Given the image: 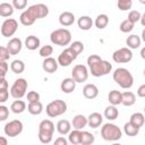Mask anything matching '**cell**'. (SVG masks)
<instances>
[{
  "instance_id": "22",
  "label": "cell",
  "mask_w": 145,
  "mask_h": 145,
  "mask_svg": "<svg viewBox=\"0 0 145 145\" xmlns=\"http://www.w3.org/2000/svg\"><path fill=\"white\" fill-rule=\"evenodd\" d=\"M40 45H41V41L35 35H28L25 40V46L31 51H34V50L39 49Z\"/></svg>"
},
{
  "instance_id": "12",
  "label": "cell",
  "mask_w": 145,
  "mask_h": 145,
  "mask_svg": "<svg viewBox=\"0 0 145 145\" xmlns=\"http://www.w3.org/2000/svg\"><path fill=\"white\" fill-rule=\"evenodd\" d=\"M78 56L74 52V50L71 49V48H66L60 54H59V57H58V63H59V66H61V67H68V66H70V63L74 61V60H76V58H77Z\"/></svg>"
},
{
  "instance_id": "17",
  "label": "cell",
  "mask_w": 145,
  "mask_h": 145,
  "mask_svg": "<svg viewBox=\"0 0 145 145\" xmlns=\"http://www.w3.org/2000/svg\"><path fill=\"white\" fill-rule=\"evenodd\" d=\"M83 95L88 100H93L99 95V88L94 84H86L83 87Z\"/></svg>"
},
{
  "instance_id": "51",
  "label": "cell",
  "mask_w": 145,
  "mask_h": 145,
  "mask_svg": "<svg viewBox=\"0 0 145 145\" xmlns=\"http://www.w3.org/2000/svg\"><path fill=\"white\" fill-rule=\"evenodd\" d=\"M0 145H8L7 138H6L5 136H1V137H0Z\"/></svg>"
},
{
  "instance_id": "3",
  "label": "cell",
  "mask_w": 145,
  "mask_h": 145,
  "mask_svg": "<svg viewBox=\"0 0 145 145\" xmlns=\"http://www.w3.org/2000/svg\"><path fill=\"white\" fill-rule=\"evenodd\" d=\"M112 78L121 88L125 89H128L134 85V77L131 72L123 67L117 68L112 74Z\"/></svg>"
},
{
  "instance_id": "15",
  "label": "cell",
  "mask_w": 145,
  "mask_h": 145,
  "mask_svg": "<svg viewBox=\"0 0 145 145\" xmlns=\"http://www.w3.org/2000/svg\"><path fill=\"white\" fill-rule=\"evenodd\" d=\"M58 67H59V63H58V60H56L54 58L50 57V58H46L43 60L42 62V68L44 71L49 72V74H53L58 70Z\"/></svg>"
},
{
  "instance_id": "54",
  "label": "cell",
  "mask_w": 145,
  "mask_h": 145,
  "mask_svg": "<svg viewBox=\"0 0 145 145\" xmlns=\"http://www.w3.org/2000/svg\"><path fill=\"white\" fill-rule=\"evenodd\" d=\"M140 39H142V41H143V42H145V28L142 31V35H140Z\"/></svg>"
},
{
  "instance_id": "44",
  "label": "cell",
  "mask_w": 145,
  "mask_h": 145,
  "mask_svg": "<svg viewBox=\"0 0 145 145\" xmlns=\"http://www.w3.org/2000/svg\"><path fill=\"white\" fill-rule=\"evenodd\" d=\"M9 117V109L5 105H0V121H5Z\"/></svg>"
},
{
  "instance_id": "5",
  "label": "cell",
  "mask_w": 145,
  "mask_h": 145,
  "mask_svg": "<svg viewBox=\"0 0 145 145\" xmlns=\"http://www.w3.org/2000/svg\"><path fill=\"white\" fill-rule=\"evenodd\" d=\"M101 136L104 140L117 142L122 137V130L117 125L108 122L101 127Z\"/></svg>"
},
{
  "instance_id": "9",
  "label": "cell",
  "mask_w": 145,
  "mask_h": 145,
  "mask_svg": "<svg viewBox=\"0 0 145 145\" xmlns=\"http://www.w3.org/2000/svg\"><path fill=\"white\" fill-rule=\"evenodd\" d=\"M23 129H24L23 122L20 120H18V119H14V120L7 122L5 125V127H3L5 134L7 136H9V137H16V136L20 135Z\"/></svg>"
},
{
  "instance_id": "8",
  "label": "cell",
  "mask_w": 145,
  "mask_h": 145,
  "mask_svg": "<svg viewBox=\"0 0 145 145\" xmlns=\"http://www.w3.org/2000/svg\"><path fill=\"white\" fill-rule=\"evenodd\" d=\"M27 80L25 78H18L14 82V84L10 87V95L16 99V100H20L22 97L25 96L26 91H27Z\"/></svg>"
},
{
  "instance_id": "1",
  "label": "cell",
  "mask_w": 145,
  "mask_h": 145,
  "mask_svg": "<svg viewBox=\"0 0 145 145\" xmlns=\"http://www.w3.org/2000/svg\"><path fill=\"white\" fill-rule=\"evenodd\" d=\"M49 15L48 6L43 3H35L29 6L26 10H24L19 16V22L24 26H31L35 23L36 19L44 18Z\"/></svg>"
},
{
  "instance_id": "28",
  "label": "cell",
  "mask_w": 145,
  "mask_h": 145,
  "mask_svg": "<svg viewBox=\"0 0 145 145\" xmlns=\"http://www.w3.org/2000/svg\"><path fill=\"white\" fill-rule=\"evenodd\" d=\"M136 102V95L130 92V91H126L122 93V102L121 104H123L125 106H131L134 105Z\"/></svg>"
},
{
  "instance_id": "58",
  "label": "cell",
  "mask_w": 145,
  "mask_h": 145,
  "mask_svg": "<svg viewBox=\"0 0 145 145\" xmlns=\"http://www.w3.org/2000/svg\"><path fill=\"white\" fill-rule=\"evenodd\" d=\"M144 113H145V106H144Z\"/></svg>"
},
{
  "instance_id": "49",
  "label": "cell",
  "mask_w": 145,
  "mask_h": 145,
  "mask_svg": "<svg viewBox=\"0 0 145 145\" xmlns=\"http://www.w3.org/2000/svg\"><path fill=\"white\" fill-rule=\"evenodd\" d=\"M137 95L139 97H145V84H142L138 88H137Z\"/></svg>"
},
{
  "instance_id": "34",
  "label": "cell",
  "mask_w": 145,
  "mask_h": 145,
  "mask_svg": "<svg viewBox=\"0 0 145 145\" xmlns=\"http://www.w3.org/2000/svg\"><path fill=\"white\" fill-rule=\"evenodd\" d=\"M10 69L14 74H22L25 70V63L23 60L16 59L10 63Z\"/></svg>"
},
{
  "instance_id": "52",
  "label": "cell",
  "mask_w": 145,
  "mask_h": 145,
  "mask_svg": "<svg viewBox=\"0 0 145 145\" xmlns=\"http://www.w3.org/2000/svg\"><path fill=\"white\" fill-rule=\"evenodd\" d=\"M140 24H142V26H144V27H145V11H144V14L142 15V18H140Z\"/></svg>"
},
{
  "instance_id": "56",
  "label": "cell",
  "mask_w": 145,
  "mask_h": 145,
  "mask_svg": "<svg viewBox=\"0 0 145 145\" xmlns=\"http://www.w3.org/2000/svg\"><path fill=\"white\" fill-rule=\"evenodd\" d=\"M112 145H121V144H119V143H116V142H114V143H113Z\"/></svg>"
},
{
  "instance_id": "21",
  "label": "cell",
  "mask_w": 145,
  "mask_h": 145,
  "mask_svg": "<svg viewBox=\"0 0 145 145\" xmlns=\"http://www.w3.org/2000/svg\"><path fill=\"white\" fill-rule=\"evenodd\" d=\"M87 120H88V126L91 128H97V127H100L102 125L103 117L99 112H93L87 117Z\"/></svg>"
},
{
  "instance_id": "45",
  "label": "cell",
  "mask_w": 145,
  "mask_h": 145,
  "mask_svg": "<svg viewBox=\"0 0 145 145\" xmlns=\"http://www.w3.org/2000/svg\"><path fill=\"white\" fill-rule=\"evenodd\" d=\"M11 5L14 6L15 9H24L27 6V1L26 0H14Z\"/></svg>"
},
{
  "instance_id": "13",
  "label": "cell",
  "mask_w": 145,
  "mask_h": 145,
  "mask_svg": "<svg viewBox=\"0 0 145 145\" xmlns=\"http://www.w3.org/2000/svg\"><path fill=\"white\" fill-rule=\"evenodd\" d=\"M88 68L85 65H76L72 68L71 77L75 79L76 83H84L88 78Z\"/></svg>"
},
{
  "instance_id": "48",
  "label": "cell",
  "mask_w": 145,
  "mask_h": 145,
  "mask_svg": "<svg viewBox=\"0 0 145 145\" xmlns=\"http://www.w3.org/2000/svg\"><path fill=\"white\" fill-rule=\"evenodd\" d=\"M53 145H68V139H66L62 136H59V137H57L54 139Z\"/></svg>"
},
{
  "instance_id": "7",
  "label": "cell",
  "mask_w": 145,
  "mask_h": 145,
  "mask_svg": "<svg viewBox=\"0 0 145 145\" xmlns=\"http://www.w3.org/2000/svg\"><path fill=\"white\" fill-rule=\"evenodd\" d=\"M67 111V103L63 100H53L45 106V113L50 118H56Z\"/></svg>"
},
{
  "instance_id": "11",
  "label": "cell",
  "mask_w": 145,
  "mask_h": 145,
  "mask_svg": "<svg viewBox=\"0 0 145 145\" xmlns=\"http://www.w3.org/2000/svg\"><path fill=\"white\" fill-rule=\"evenodd\" d=\"M18 29V23L14 18H7L1 25V35L3 37L12 36Z\"/></svg>"
},
{
  "instance_id": "38",
  "label": "cell",
  "mask_w": 145,
  "mask_h": 145,
  "mask_svg": "<svg viewBox=\"0 0 145 145\" xmlns=\"http://www.w3.org/2000/svg\"><path fill=\"white\" fill-rule=\"evenodd\" d=\"M52 53H53V48H52V45H49V44H45V45L41 46L40 48V51H39V54L42 58H44V59L50 58Z\"/></svg>"
},
{
  "instance_id": "25",
  "label": "cell",
  "mask_w": 145,
  "mask_h": 145,
  "mask_svg": "<svg viewBox=\"0 0 145 145\" xmlns=\"http://www.w3.org/2000/svg\"><path fill=\"white\" fill-rule=\"evenodd\" d=\"M94 22L89 16H80L77 20V25L82 31H88L93 26Z\"/></svg>"
},
{
  "instance_id": "24",
  "label": "cell",
  "mask_w": 145,
  "mask_h": 145,
  "mask_svg": "<svg viewBox=\"0 0 145 145\" xmlns=\"http://www.w3.org/2000/svg\"><path fill=\"white\" fill-rule=\"evenodd\" d=\"M129 122H130L133 126H135L136 128L140 129V128L143 127L144 122H145V116H144L142 112H135V113H133V114L130 116Z\"/></svg>"
},
{
  "instance_id": "53",
  "label": "cell",
  "mask_w": 145,
  "mask_h": 145,
  "mask_svg": "<svg viewBox=\"0 0 145 145\" xmlns=\"http://www.w3.org/2000/svg\"><path fill=\"white\" fill-rule=\"evenodd\" d=\"M140 57H142V59L145 60V46L142 48V50H140Z\"/></svg>"
},
{
  "instance_id": "57",
  "label": "cell",
  "mask_w": 145,
  "mask_h": 145,
  "mask_svg": "<svg viewBox=\"0 0 145 145\" xmlns=\"http://www.w3.org/2000/svg\"><path fill=\"white\" fill-rule=\"evenodd\" d=\"M143 74H144V77H145V69H144V71H143Z\"/></svg>"
},
{
  "instance_id": "39",
  "label": "cell",
  "mask_w": 145,
  "mask_h": 145,
  "mask_svg": "<svg viewBox=\"0 0 145 145\" xmlns=\"http://www.w3.org/2000/svg\"><path fill=\"white\" fill-rule=\"evenodd\" d=\"M117 6H118L119 10H121V11H126V10L131 9L133 1H131V0H119V1L117 2Z\"/></svg>"
},
{
  "instance_id": "16",
  "label": "cell",
  "mask_w": 145,
  "mask_h": 145,
  "mask_svg": "<svg viewBox=\"0 0 145 145\" xmlns=\"http://www.w3.org/2000/svg\"><path fill=\"white\" fill-rule=\"evenodd\" d=\"M76 82L72 77H67L65 79H62L61 84H60V89L66 93V94H69V93H72L76 88Z\"/></svg>"
},
{
  "instance_id": "14",
  "label": "cell",
  "mask_w": 145,
  "mask_h": 145,
  "mask_svg": "<svg viewBox=\"0 0 145 145\" xmlns=\"http://www.w3.org/2000/svg\"><path fill=\"white\" fill-rule=\"evenodd\" d=\"M22 48H23V42L18 37H12L9 40L8 44H7V49L9 50L10 54L11 56H15V54H18L20 51H22Z\"/></svg>"
},
{
  "instance_id": "18",
  "label": "cell",
  "mask_w": 145,
  "mask_h": 145,
  "mask_svg": "<svg viewBox=\"0 0 145 145\" xmlns=\"http://www.w3.org/2000/svg\"><path fill=\"white\" fill-rule=\"evenodd\" d=\"M71 125H72L74 129L82 130V129H84V128H85V127L88 125L87 117H85L84 114H76V116L72 118Z\"/></svg>"
},
{
  "instance_id": "2",
  "label": "cell",
  "mask_w": 145,
  "mask_h": 145,
  "mask_svg": "<svg viewBox=\"0 0 145 145\" xmlns=\"http://www.w3.org/2000/svg\"><path fill=\"white\" fill-rule=\"evenodd\" d=\"M87 67L91 75L94 77L105 76L112 70V63L103 60L99 54H91L87 58Z\"/></svg>"
},
{
  "instance_id": "31",
  "label": "cell",
  "mask_w": 145,
  "mask_h": 145,
  "mask_svg": "<svg viewBox=\"0 0 145 145\" xmlns=\"http://www.w3.org/2000/svg\"><path fill=\"white\" fill-rule=\"evenodd\" d=\"M10 110L16 114L23 113L26 110V103L23 100H15L10 105Z\"/></svg>"
},
{
  "instance_id": "35",
  "label": "cell",
  "mask_w": 145,
  "mask_h": 145,
  "mask_svg": "<svg viewBox=\"0 0 145 145\" xmlns=\"http://www.w3.org/2000/svg\"><path fill=\"white\" fill-rule=\"evenodd\" d=\"M123 131H125V134H126L127 136L134 137V136H137V135H138L139 129L136 128L135 126H133V125L128 121V122H126V123L123 125Z\"/></svg>"
},
{
  "instance_id": "30",
  "label": "cell",
  "mask_w": 145,
  "mask_h": 145,
  "mask_svg": "<svg viewBox=\"0 0 145 145\" xmlns=\"http://www.w3.org/2000/svg\"><path fill=\"white\" fill-rule=\"evenodd\" d=\"M103 116L108 119V120H116L119 116V110L117 109V106L114 105H108L105 109H104V112H103Z\"/></svg>"
},
{
  "instance_id": "40",
  "label": "cell",
  "mask_w": 145,
  "mask_h": 145,
  "mask_svg": "<svg viewBox=\"0 0 145 145\" xmlns=\"http://www.w3.org/2000/svg\"><path fill=\"white\" fill-rule=\"evenodd\" d=\"M140 18H142V14L138 10H130L127 17V19L134 24H136L137 22H140Z\"/></svg>"
},
{
  "instance_id": "10",
  "label": "cell",
  "mask_w": 145,
  "mask_h": 145,
  "mask_svg": "<svg viewBox=\"0 0 145 145\" xmlns=\"http://www.w3.org/2000/svg\"><path fill=\"white\" fill-rule=\"evenodd\" d=\"M112 59L117 63H127L133 59V52L129 48H120L112 53Z\"/></svg>"
},
{
  "instance_id": "42",
  "label": "cell",
  "mask_w": 145,
  "mask_h": 145,
  "mask_svg": "<svg viewBox=\"0 0 145 145\" xmlns=\"http://www.w3.org/2000/svg\"><path fill=\"white\" fill-rule=\"evenodd\" d=\"M26 97H27V101H28V103H32V102H37V101H40V94H39L37 92H35V91H29V92L27 93Z\"/></svg>"
},
{
  "instance_id": "47",
  "label": "cell",
  "mask_w": 145,
  "mask_h": 145,
  "mask_svg": "<svg viewBox=\"0 0 145 145\" xmlns=\"http://www.w3.org/2000/svg\"><path fill=\"white\" fill-rule=\"evenodd\" d=\"M9 97V91L8 89H0V102L5 103Z\"/></svg>"
},
{
  "instance_id": "29",
  "label": "cell",
  "mask_w": 145,
  "mask_h": 145,
  "mask_svg": "<svg viewBox=\"0 0 145 145\" xmlns=\"http://www.w3.org/2000/svg\"><path fill=\"white\" fill-rule=\"evenodd\" d=\"M27 111L33 114V116H39L43 112V104L41 103V101H37V102H32V103H28L27 105Z\"/></svg>"
},
{
  "instance_id": "27",
  "label": "cell",
  "mask_w": 145,
  "mask_h": 145,
  "mask_svg": "<svg viewBox=\"0 0 145 145\" xmlns=\"http://www.w3.org/2000/svg\"><path fill=\"white\" fill-rule=\"evenodd\" d=\"M82 135H83L82 130L74 129L72 131H70L68 134V142L71 143L72 145H80V143H82Z\"/></svg>"
},
{
  "instance_id": "50",
  "label": "cell",
  "mask_w": 145,
  "mask_h": 145,
  "mask_svg": "<svg viewBox=\"0 0 145 145\" xmlns=\"http://www.w3.org/2000/svg\"><path fill=\"white\" fill-rule=\"evenodd\" d=\"M9 85H8V82L6 80V78H1L0 79V89H8Z\"/></svg>"
},
{
  "instance_id": "32",
  "label": "cell",
  "mask_w": 145,
  "mask_h": 145,
  "mask_svg": "<svg viewBox=\"0 0 145 145\" xmlns=\"http://www.w3.org/2000/svg\"><path fill=\"white\" fill-rule=\"evenodd\" d=\"M14 6L8 2H2L0 3V16L1 17H10L14 14Z\"/></svg>"
},
{
  "instance_id": "23",
  "label": "cell",
  "mask_w": 145,
  "mask_h": 145,
  "mask_svg": "<svg viewBox=\"0 0 145 145\" xmlns=\"http://www.w3.org/2000/svg\"><path fill=\"white\" fill-rule=\"evenodd\" d=\"M108 101L110 102L111 105H114V106L121 104V102H122V93L120 91L112 89L108 95Z\"/></svg>"
},
{
  "instance_id": "26",
  "label": "cell",
  "mask_w": 145,
  "mask_h": 145,
  "mask_svg": "<svg viewBox=\"0 0 145 145\" xmlns=\"http://www.w3.org/2000/svg\"><path fill=\"white\" fill-rule=\"evenodd\" d=\"M140 43H142V39H140V36H138L136 34L129 35L127 37V40H126L127 48H129L130 50L131 49H138L140 46Z\"/></svg>"
},
{
  "instance_id": "20",
  "label": "cell",
  "mask_w": 145,
  "mask_h": 145,
  "mask_svg": "<svg viewBox=\"0 0 145 145\" xmlns=\"http://www.w3.org/2000/svg\"><path fill=\"white\" fill-rule=\"evenodd\" d=\"M56 128L60 135H68L71 131V123L67 119H61L57 122Z\"/></svg>"
},
{
  "instance_id": "33",
  "label": "cell",
  "mask_w": 145,
  "mask_h": 145,
  "mask_svg": "<svg viewBox=\"0 0 145 145\" xmlns=\"http://www.w3.org/2000/svg\"><path fill=\"white\" fill-rule=\"evenodd\" d=\"M108 24H109V17H108L105 14H100V15L95 18V20H94V25H95V27L99 28V29L105 28V27L108 26Z\"/></svg>"
},
{
  "instance_id": "4",
  "label": "cell",
  "mask_w": 145,
  "mask_h": 145,
  "mask_svg": "<svg viewBox=\"0 0 145 145\" xmlns=\"http://www.w3.org/2000/svg\"><path fill=\"white\" fill-rule=\"evenodd\" d=\"M54 133V123L50 119H44L39 125V140L42 144H49L53 138Z\"/></svg>"
},
{
  "instance_id": "6",
  "label": "cell",
  "mask_w": 145,
  "mask_h": 145,
  "mask_svg": "<svg viewBox=\"0 0 145 145\" xmlns=\"http://www.w3.org/2000/svg\"><path fill=\"white\" fill-rule=\"evenodd\" d=\"M50 40L54 45L65 46V45L70 44V42H71V33L67 28H58V29H54L50 34Z\"/></svg>"
},
{
  "instance_id": "37",
  "label": "cell",
  "mask_w": 145,
  "mask_h": 145,
  "mask_svg": "<svg viewBox=\"0 0 145 145\" xmlns=\"http://www.w3.org/2000/svg\"><path fill=\"white\" fill-rule=\"evenodd\" d=\"M134 26H135L134 23H131V22L128 20V19H125V20H122V22L120 23L119 29H120L122 33H130V32L134 29Z\"/></svg>"
},
{
  "instance_id": "19",
  "label": "cell",
  "mask_w": 145,
  "mask_h": 145,
  "mask_svg": "<svg viewBox=\"0 0 145 145\" xmlns=\"http://www.w3.org/2000/svg\"><path fill=\"white\" fill-rule=\"evenodd\" d=\"M75 22V15L70 11H63L59 15V24L61 26H71Z\"/></svg>"
},
{
  "instance_id": "43",
  "label": "cell",
  "mask_w": 145,
  "mask_h": 145,
  "mask_svg": "<svg viewBox=\"0 0 145 145\" xmlns=\"http://www.w3.org/2000/svg\"><path fill=\"white\" fill-rule=\"evenodd\" d=\"M10 52L7 49V46H1L0 48V61H7L10 58Z\"/></svg>"
},
{
  "instance_id": "46",
  "label": "cell",
  "mask_w": 145,
  "mask_h": 145,
  "mask_svg": "<svg viewBox=\"0 0 145 145\" xmlns=\"http://www.w3.org/2000/svg\"><path fill=\"white\" fill-rule=\"evenodd\" d=\"M8 69H9V66L7 61H0V77L1 78H5L6 74L8 72Z\"/></svg>"
},
{
  "instance_id": "55",
  "label": "cell",
  "mask_w": 145,
  "mask_h": 145,
  "mask_svg": "<svg viewBox=\"0 0 145 145\" xmlns=\"http://www.w3.org/2000/svg\"><path fill=\"white\" fill-rule=\"evenodd\" d=\"M139 2L143 3V5H145V0H139Z\"/></svg>"
},
{
  "instance_id": "36",
  "label": "cell",
  "mask_w": 145,
  "mask_h": 145,
  "mask_svg": "<svg viewBox=\"0 0 145 145\" xmlns=\"http://www.w3.org/2000/svg\"><path fill=\"white\" fill-rule=\"evenodd\" d=\"M95 142V137L92 133L83 130V135H82V143L80 145H92Z\"/></svg>"
},
{
  "instance_id": "41",
  "label": "cell",
  "mask_w": 145,
  "mask_h": 145,
  "mask_svg": "<svg viewBox=\"0 0 145 145\" xmlns=\"http://www.w3.org/2000/svg\"><path fill=\"white\" fill-rule=\"evenodd\" d=\"M69 48H71V49L74 50V52H75L77 56L80 54V53L84 51V44H83V42H80V41H74V42L70 44Z\"/></svg>"
}]
</instances>
